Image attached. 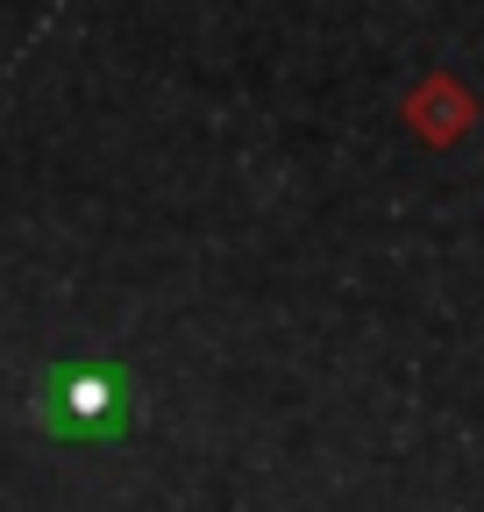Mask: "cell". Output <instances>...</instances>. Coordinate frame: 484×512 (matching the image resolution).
Masks as SVG:
<instances>
[{
    "label": "cell",
    "mask_w": 484,
    "mask_h": 512,
    "mask_svg": "<svg viewBox=\"0 0 484 512\" xmlns=\"http://www.w3.org/2000/svg\"><path fill=\"white\" fill-rule=\"evenodd\" d=\"M36 420L43 434L57 441H114L121 427L136 420V384L121 363H100V356H72L43 370L36 384Z\"/></svg>",
    "instance_id": "1"
}]
</instances>
